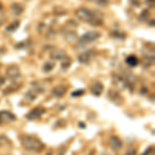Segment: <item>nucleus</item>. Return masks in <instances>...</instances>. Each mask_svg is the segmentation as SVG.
I'll return each mask as SVG.
<instances>
[{
	"label": "nucleus",
	"instance_id": "nucleus-1",
	"mask_svg": "<svg viewBox=\"0 0 155 155\" xmlns=\"http://www.w3.org/2000/svg\"><path fill=\"white\" fill-rule=\"evenodd\" d=\"M76 16L78 19H80L81 21L86 22L94 26L102 24L104 20H102V15L97 11H90L88 8L85 7H80L76 11Z\"/></svg>",
	"mask_w": 155,
	"mask_h": 155
},
{
	"label": "nucleus",
	"instance_id": "nucleus-2",
	"mask_svg": "<svg viewBox=\"0 0 155 155\" xmlns=\"http://www.w3.org/2000/svg\"><path fill=\"white\" fill-rule=\"evenodd\" d=\"M21 143L23 145V147L26 150L29 151H34V152H39L45 148V145L42 144L41 140L36 139L33 137L29 136H24L21 137Z\"/></svg>",
	"mask_w": 155,
	"mask_h": 155
},
{
	"label": "nucleus",
	"instance_id": "nucleus-3",
	"mask_svg": "<svg viewBox=\"0 0 155 155\" xmlns=\"http://www.w3.org/2000/svg\"><path fill=\"white\" fill-rule=\"evenodd\" d=\"M99 36H101V33L98 31H89L87 33H85L83 36H81L79 41L81 45H86L96 41L97 38H99Z\"/></svg>",
	"mask_w": 155,
	"mask_h": 155
},
{
	"label": "nucleus",
	"instance_id": "nucleus-4",
	"mask_svg": "<svg viewBox=\"0 0 155 155\" xmlns=\"http://www.w3.org/2000/svg\"><path fill=\"white\" fill-rule=\"evenodd\" d=\"M6 77L12 81H16V80L20 79L21 77V71H20L19 66L17 65H11L7 67L6 69Z\"/></svg>",
	"mask_w": 155,
	"mask_h": 155
},
{
	"label": "nucleus",
	"instance_id": "nucleus-5",
	"mask_svg": "<svg viewBox=\"0 0 155 155\" xmlns=\"http://www.w3.org/2000/svg\"><path fill=\"white\" fill-rule=\"evenodd\" d=\"M109 144H110V147L112 148V150H114V151H119V150H121L122 146H123L122 141L116 136H111V137H110Z\"/></svg>",
	"mask_w": 155,
	"mask_h": 155
},
{
	"label": "nucleus",
	"instance_id": "nucleus-6",
	"mask_svg": "<svg viewBox=\"0 0 155 155\" xmlns=\"http://www.w3.org/2000/svg\"><path fill=\"white\" fill-rule=\"evenodd\" d=\"M113 82L116 87H119V89H125L128 86H130L129 82L125 80L124 78L120 77V76H114L113 78Z\"/></svg>",
	"mask_w": 155,
	"mask_h": 155
},
{
	"label": "nucleus",
	"instance_id": "nucleus-7",
	"mask_svg": "<svg viewBox=\"0 0 155 155\" xmlns=\"http://www.w3.org/2000/svg\"><path fill=\"white\" fill-rule=\"evenodd\" d=\"M90 91L93 95L99 96L101 94V92L104 91V85L101 82H93L90 86Z\"/></svg>",
	"mask_w": 155,
	"mask_h": 155
},
{
	"label": "nucleus",
	"instance_id": "nucleus-8",
	"mask_svg": "<svg viewBox=\"0 0 155 155\" xmlns=\"http://www.w3.org/2000/svg\"><path fill=\"white\" fill-rule=\"evenodd\" d=\"M45 114V109L42 107H36V109H33L32 111H30V113L27 115V119L29 120H35L39 117H41V115Z\"/></svg>",
	"mask_w": 155,
	"mask_h": 155
},
{
	"label": "nucleus",
	"instance_id": "nucleus-9",
	"mask_svg": "<svg viewBox=\"0 0 155 155\" xmlns=\"http://www.w3.org/2000/svg\"><path fill=\"white\" fill-rule=\"evenodd\" d=\"M66 92V87L63 85H58V86H55L53 90H52V94L55 97H62L65 94Z\"/></svg>",
	"mask_w": 155,
	"mask_h": 155
},
{
	"label": "nucleus",
	"instance_id": "nucleus-10",
	"mask_svg": "<svg viewBox=\"0 0 155 155\" xmlns=\"http://www.w3.org/2000/svg\"><path fill=\"white\" fill-rule=\"evenodd\" d=\"M93 53L94 52L92 51H89V52H85V53H82L81 55H79V61L81 62V63H86L88 64L90 62V60H91L92 56H93Z\"/></svg>",
	"mask_w": 155,
	"mask_h": 155
},
{
	"label": "nucleus",
	"instance_id": "nucleus-11",
	"mask_svg": "<svg viewBox=\"0 0 155 155\" xmlns=\"http://www.w3.org/2000/svg\"><path fill=\"white\" fill-rule=\"evenodd\" d=\"M0 120L1 121H15L16 120V116L14 114H12L11 112L7 111H2L0 112Z\"/></svg>",
	"mask_w": 155,
	"mask_h": 155
},
{
	"label": "nucleus",
	"instance_id": "nucleus-12",
	"mask_svg": "<svg viewBox=\"0 0 155 155\" xmlns=\"http://www.w3.org/2000/svg\"><path fill=\"white\" fill-rule=\"evenodd\" d=\"M51 57L55 60H60V61H61L63 58H65L66 55L64 53V51H62V50H55L54 52H52Z\"/></svg>",
	"mask_w": 155,
	"mask_h": 155
},
{
	"label": "nucleus",
	"instance_id": "nucleus-13",
	"mask_svg": "<svg viewBox=\"0 0 155 155\" xmlns=\"http://www.w3.org/2000/svg\"><path fill=\"white\" fill-rule=\"evenodd\" d=\"M125 61H126V63L128 64L129 66H136V65H137V63H139L137 58L136 56H134V55H130V56L127 57Z\"/></svg>",
	"mask_w": 155,
	"mask_h": 155
},
{
	"label": "nucleus",
	"instance_id": "nucleus-14",
	"mask_svg": "<svg viewBox=\"0 0 155 155\" xmlns=\"http://www.w3.org/2000/svg\"><path fill=\"white\" fill-rule=\"evenodd\" d=\"M54 67H55V63H54V62L47 61L46 63L44 64V66H42V71H44L45 72H49V71H53Z\"/></svg>",
	"mask_w": 155,
	"mask_h": 155
},
{
	"label": "nucleus",
	"instance_id": "nucleus-15",
	"mask_svg": "<svg viewBox=\"0 0 155 155\" xmlns=\"http://www.w3.org/2000/svg\"><path fill=\"white\" fill-rule=\"evenodd\" d=\"M11 8H12V11L14 12L15 15H20V14H22V12H23V7L21 5H19L18 3H14Z\"/></svg>",
	"mask_w": 155,
	"mask_h": 155
},
{
	"label": "nucleus",
	"instance_id": "nucleus-16",
	"mask_svg": "<svg viewBox=\"0 0 155 155\" xmlns=\"http://www.w3.org/2000/svg\"><path fill=\"white\" fill-rule=\"evenodd\" d=\"M71 59L68 58V57H65V58L61 60V66L63 69H67L71 66Z\"/></svg>",
	"mask_w": 155,
	"mask_h": 155
},
{
	"label": "nucleus",
	"instance_id": "nucleus-17",
	"mask_svg": "<svg viewBox=\"0 0 155 155\" xmlns=\"http://www.w3.org/2000/svg\"><path fill=\"white\" fill-rule=\"evenodd\" d=\"M19 26H20V23L18 21H16V22H14L12 24H11V25H8L7 26V28H6V30L7 31H15L17 28H19Z\"/></svg>",
	"mask_w": 155,
	"mask_h": 155
},
{
	"label": "nucleus",
	"instance_id": "nucleus-18",
	"mask_svg": "<svg viewBox=\"0 0 155 155\" xmlns=\"http://www.w3.org/2000/svg\"><path fill=\"white\" fill-rule=\"evenodd\" d=\"M85 93V91L83 89H81V90H78V91H74L71 93V96H74V97H76V96H81V95H83V94Z\"/></svg>",
	"mask_w": 155,
	"mask_h": 155
},
{
	"label": "nucleus",
	"instance_id": "nucleus-19",
	"mask_svg": "<svg viewBox=\"0 0 155 155\" xmlns=\"http://www.w3.org/2000/svg\"><path fill=\"white\" fill-rule=\"evenodd\" d=\"M96 2H97V4L101 6H107V4H109L110 0H96Z\"/></svg>",
	"mask_w": 155,
	"mask_h": 155
},
{
	"label": "nucleus",
	"instance_id": "nucleus-20",
	"mask_svg": "<svg viewBox=\"0 0 155 155\" xmlns=\"http://www.w3.org/2000/svg\"><path fill=\"white\" fill-rule=\"evenodd\" d=\"M149 17V12L147 11H144L141 14V17H140V20L141 21H145V19H147Z\"/></svg>",
	"mask_w": 155,
	"mask_h": 155
},
{
	"label": "nucleus",
	"instance_id": "nucleus-21",
	"mask_svg": "<svg viewBox=\"0 0 155 155\" xmlns=\"http://www.w3.org/2000/svg\"><path fill=\"white\" fill-rule=\"evenodd\" d=\"M124 155H137V151H136V149H134V148H130V149L127 150L126 153Z\"/></svg>",
	"mask_w": 155,
	"mask_h": 155
},
{
	"label": "nucleus",
	"instance_id": "nucleus-22",
	"mask_svg": "<svg viewBox=\"0 0 155 155\" xmlns=\"http://www.w3.org/2000/svg\"><path fill=\"white\" fill-rule=\"evenodd\" d=\"M146 4L149 7H153L154 6V0H146Z\"/></svg>",
	"mask_w": 155,
	"mask_h": 155
},
{
	"label": "nucleus",
	"instance_id": "nucleus-23",
	"mask_svg": "<svg viewBox=\"0 0 155 155\" xmlns=\"http://www.w3.org/2000/svg\"><path fill=\"white\" fill-rule=\"evenodd\" d=\"M4 83H5V78L4 77H0V86H2Z\"/></svg>",
	"mask_w": 155,
	"mask_h": 155
},
{
	"label": "nucleus",
	"instance_id": "nucleus-24",
	"mask_svg": "<svg viewBox=\"0 0 155 155\" xmlns=\"http://www.w3.org/2000/svg\"><path fill=\"white\" fill-rule=\"evenodd\" d=\"M151 150H152L151 148H149V149H147V151H146V152H145V153H144L143 155H148V154L150 153V151H151Z\"/></svg>",
	"mask_w": 155,
	"mask_h": 155
},
{
	"label": "nucleus",
	"instance_id": "nucleus-25",
	"mask_svg": "<svg viewBox=\"0 0 155 155\" xmlns=\"http://www.w3.org/2000/svg\"><path fill=\"white\" fill-rule=\"evenodd\" d=\"M102 155H109V154H107V153H104V154H102Z\"/></svg>",
	"mask_w": 155,
	"mask_h": 155
},
{
	"label": "nucleus",
	"instance_id": "nucleus-26",
	"mask_svg": "<svg viewBox=\"0 0 155 155\" xmlns=\"http://www.w3.org/2000/svg\"><path fill=\"white\" fill-rule=\"evenodd\" d=\"M47 155H52L51 153H48V154H47Z\"/></svg>",
	"mask_w": 155,
	"mask_h": 155
},
{
	"label": "nucleus",
	"instance_id": "nucleus-27",
	"mask_svg": "<svg viewBox=\"0 0 155 155\" xmlns=\"http://www.w3.org/2000/svg\"><path fill=\"white\" fill-rule=\"evenodd\" d=\"M0 67H1V65H0Z\"/></svg>",
	"mask_w": 155,
	"mask_h": 155
}]
</instances>
